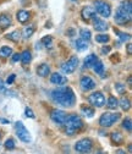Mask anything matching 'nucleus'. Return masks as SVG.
Returning a JSON list of instances; mask_svg holds the SVG:
<instances>
[{
	"label": "nucleus",
	"instance_id": "f257e3e1",
	"mask_svg": "<svg viewBox=\"0 0 132 154\" xmlns=\"http://www.w3.org/2000/svg\"><path fill=\"white\" fill-rule=\"evenodd\" d=\"M51 98L55 103H58L63 106L70 108L75 104L76 102V97H75V93L72 92V89L70 87L67 88H59L51 92Z\"/></svg>",
	"mask_w": 132,
	"mask_h": 154
},
{
	"label": "nucleus",
	"instance_id": "f03ea898",
	"mask_svg": "<svg viewBox=\"0 0 132 154\" xmlns=\"http://www.w3.org/2000/svg\"><path fill=\"white\" fill-rule=\"evenodd\" d=\"M132 18V5H131V0H124L120 4L119 9L116 10L115 14V22L118 25H126L131 22Z\"/></svg>",
	"mask_w": 132,
	"mask_h": 154
},
{
	"label": "nucleus",
	"instance_id": "7ed1b4c3",
	"mask_svg": "<svg viewBox=\"0 0 132 154\" xmlns=\"http://www.w3.org/2000/svg\"><path fill=\"white\" fill-rule=\"evenodd\" d=\"M64 124L66 125L65 131H66L67 134L76 133L77 131H80L83 127V121L81 120L80 116H77V115H75V114L66 115V120H65Z\"/></svg>",
	"mask_w": 132,
	"mask_h": 154
},
{
	"label": "nucleus",
	"instance_id": "20e7f679",
	"mask_svg": "<svg viewBox=\"0 0 132 154\" xmlns=\"http://www.w3.org/2000/svg\"><path fill=\"white\" fill-rule=\"evenodd\" d=\"M120 118H121L120 112H104L99 119V124L103 127H110V126L114 125Z\"/></svg>",
	"mask_w": 132,
	"mask_h": 154
},
{
	"label": "nucleus",
	"instance_id": "39448f33",
	"mask_svg": "<svg viewBox=\"0 0 132 154\" xmlns=\"http://www.w3.org/2000/svg\"><path fill=\"white\" fill-rule=\"evenodd\" d=\"M94 10L103 17H109L111 15V8L104 0H96L94 2Z\"/></svg>",
	"mask_w": 132,
	"mask_h": 154
},
{
	"label": "nucleus",
	"instance_id": "423d86ee",
	"mask_svg": "<svg viewBox=\"0 0 132 154\" xmlns=\"http://www.w3.org/2000/svg\"><path fill=\"white\" fill-rule=\"evenodd\" d=\"M15 126H16V134H17V137L20 138L22 142L29 143V142L32 141V137H31L28 130L25 127V125H23L21 121H17Z\"/></svg>",
	"mask_w": 132,
	"mask_h": 154
},
{
	"label": "nucleus",
	"instance_id": "0eeeda50",
	"mask_svg": "<svg viewBox=\"0 0 132 154\" xmlns=\"http://www.w3.org/2000/svg\"><path fill=\"white\" fill-rule=\"evenodd\" d=\"M77 65H78V59H77L76 56H71L66 63H64L61 65V70H63L64 73L70 75V73H72L75 70H76Z\"/></svg>",
	"mask_w": 132,
	"mask_h": 154
},
{
	"label": "nucleus",
	"instance_id": "6e6552de",
	"mask_svg": "<svg viewBox=\"0 0 132 154\" xmlns=\"http://www.w3.org/2000/svg\"><path fill=\"white\" fill-rule=\"evenodd\" d=\"M88 102L93 105V106H97V108H102L105 104V98L104 95L100 92H94L92 93L89 97H88Z\"/></svg>",
	"mask_w": 132,
	"mask_h": 154
},
{
	"label": "nucleus",
	"instance_id": "1a4fd4ad",
	"mask_svg": "<svg viewBox=\"0 0 132 154\" xmlns=\"http://www.w3.org/2000/svg\"><path fill=\"white\" fill-rule=\"evenodd\" d=\"M93 143L89 138H83L81 141H78L75 146V149H76L77 153H89L92 150Z\"/></svg>",
	"mask_w": 132,
	"mask_h": 154
},
{
	"label": "nucleus",
	"instance_id": "9d476101",
	"mask_svg": "<svg viewBox=\"0 0 132 154\" xmlns=\"http://www.w3.org/2000/svg\"><path fill=\"white\" fill-rule=\"evenodd\" d=\"M50 118H51V120H53L55 124L63 125V124L65 122V120H66V114H65V111H63V110H54V111L51 112V115H50Z\"/></svg>",
	"mask_w": 132,
	"mask_h": 154
},
{
	"label": "nucleus",
	"instance_id": "9b49d317",
	"mask_svg": "<svg viewBox=\"0 0 132 154\" xmlns=\"http://www.w3.org/2000/svg\"><path fill=\"white\" fill-rule=\"evenodd\" d=\"M80 85L83 91H91L96 87V82H94V80L89 76H83L80 81Z\"/></svg>",
	"mask_w": 132,
	"mask_h": 154
},
{
	"label": "nucleus",
	"instance_id": "f8f14e48",
	"mask_svg": "<svg viewBox=\"0 0 132 154\" xmlns=\"http://www.w3.org/2000/svg\"><path fill=\"white\" fill-rule=\"evenodd\" d=\"M50 82H51L53 85L63 86V85H65V83L67 82V79H66L65 76H63L61 73L55 72V73H53V75L50 76Z\"/></svg>",
	"mask_w": 132,
	"mask_h": 154
},
{
	"label": "nucleus",
	"instance_id": "ddd939ff",
	"mask_svg": "<svg viewBox=\"0 0 132 154\" xmlns=\"http://www.w3.org/2000/svg\"><path fill=\"white\" fill-rule=\"evenodd\" d=\"M81 16H82V18L84 21H91L92 18L96 16V10H94L93 8H91V6H86V8H83L82 9V11H81Z\"/></svg>",
	"mask_w": 132,
	"mask_h": 154
},
{
	"label": "nucleus",
	"instance_id": "4468645a",
	"mask_svg": "<svg viewBox=\"0 0 132 154\" xmlns=\"http://www.w3.org/2000/svg\"><path fill=\"white\" fill-rule=\"evenodd\" d=\"M93 22H94V28H96L97 31H99V32H104V31H106L108 28H109V26H108V23L105 22V21H103L102 18H99V17H96L94 16L93 18Z\"/></svg>",
	"mask_w": 132,
	"mask_h": 154
},
{
	"label": "nucleus",
	"instance_id": "2eb2a0df",
	"mask_svg": "<svg viewBox=\"0 0 132 154\" xmlns=\"http://www.w3.org/2000/svg\"><path fill=\"white\" fill-rule=\"evenodd\" d=\"M29 16H31L29 12L26 11V10H20V11L17 12V15H16L18 22H21V23H26L29 20Z\"/></svg>",
	"mask_w": 132,
	"mask_h": 154
},
{
	"label": "nucleus",
	"instance_id": "dca6fc26",
	"mask_svg": "<svg viewBox=\"0 0 132 154\" xmlns=\"http://www.w3.org/2000/svg\"><path fill=\"white\" fill-rule=\"evenodd\" d=\"M37 73L41 77H47L50 73V67L47 64H41L38 67H37Z\"/></svg>",
	"mask_w": 132,
	"mask_h": 154
},
{
	"label": "nucleus",
	"instance_id": "f3484780",
	"mask_svg": "<svg viewBox=\"0 0 132 154\" xmlns=\"http://www.w3.org/2000/svg\"><path fill=\"white\" fill-rule=\"evenodd\" d=\"M10 25H11V18H10L9 15L4 14V15L0 16V27H2L3 29L8 28Z\"/></svg>",
	"mask_w": 132,
	"mask_h": 154
},
{
	"label": "nucleus",
	"instance_id": "a211bd4d",
	"mask_svg": "<svg viewBox=\"0 0 132 154\" xmlns=\"http://www.w3.org/2000/svg\"><path fill=\"white\" fill-rule=\"evenodd\" d=\"M97 60H98V57H97L96 54H89L84 59V66L86 67H92L94 64L97 63Z\"/></svg>",
	"mask_w": 132,
	"mask_h": 154
},
{
	"label": "nucleus",
	"instance_id": "6ab92c4d",
	"mask_svg": "<svg viewBox=\"0 0 132 154\" xmlns=\"http://www.w3.org/2000/svg\"><path fill=\"white\" fill-rule=\"evenodd\" d=\"M75 47H76L77 50L83 51V50H86L88 48V42L87 41H83L82 38H80V39H77L76 42H75Z\"/></svg>",
	"mask_w": 132,
	"mask_h": 154
},
{
	"label": "nucleus",
	"instance_id": "aec40b11",
	"mask_svg": "<svg viewBox=\"0 0 132 154\" xmlns=\"http://www.w3.org/2000/svg\"><path fill=\"white\" fill-rule=\"evenodd\" d=\"M111 141L114 142V143H116V144H120V143H122L124 142V136L120 133V132H118V131H115V132H112L111 133Z\"/></svg>",
	"mask_w": 132,
	"mask_h": 154
},
{
	"label": "nucleus",
	"instance_id": "412c9836",
	"mask_svg": "<svg viewBox=\"0 0 132 154\" xmlns=\"http://www.w3.org/2000/svg\"><path fill=\"white\" fill-rule=\"evenodd\" d=\"M105 103H106L108 108H110V109H116V106L119 105V100L115 97H112V95H110L108 102H105Z\"/></svg>",
	"mask_w": 132,
	"mask_h": 154
},
{
	"label": "nucleus",
	"instance_id": "4be33fe9",
	"mask_svg": "<svg viewBox=\"0 0 132 154\" xmlns=\"http://www.w3.org/2000/svg\"><path fill=\"white\" fill-rule=\"evenodd\" d=\"M6 38H9V39L12 41V42H18L20 41V38H21V32L20 31H14L12 33L8 34Z\"/></svg>",
	"mask_w": 132,
	"mask_h": 154
},
{
	"label": "nucleus",
	"instance_id": "5701e85b",
	"mask_svg": "<svg viewBox=\"0 0 132 154\" xmlns=\"http://www.w3.org/2000/svg\"><path fill=\"white\" fill-rule=\"evenodd\" d=\"M31 59H32V55H31V51H29V50H25V51L21 54V60H22V63H23L25 65H26V64H29Z\"/></svg>",
	"mask_w": 132,
	"mask_h": 154
},
{
	"label": "nucleus",
	"instance_id": "b1692460",
	"mask_svg": "<svg viewBox=\"0 0 132 154\" xmlns=\"http://www.w3.org/2000/svg\"><path fill=\"white\" fill-rule=\"evenodd\" d=\"M119 104H120L121 109L125 110V111H127V110L131 108V102H130V99H127V98H122V99L119 102Z\"/></svg>",
	"mask_w": 132,
	"mask_h": 154
},
{
	"label": "nucleus",
	"instance_id": "393cba45",
	"mask_svg": "<svg viewBox=\"0 0 132 154\" xmlns=\"http://www.w3.org/2000/svg\"><path fill=\"white\" fill-rule=\"evenodd\" d=\"M93 67H94V71H96L98 75H103V72H104V65H103V63H100L99 60H97V63L93 65Z\"/></svg>",
	"mask_w": 132,
	"mask_h": 154
},
{
	"label": "nucleus",
	"instance_id": "a878e982",
	"mask_svg": "<svg viewBox=\"0 0 132 154\" xmlns=\"http://www.w3.org/2000/svg\"><path fill=\"white\" fill-rule=\"evenodd\" d=\"M12 54V49L10 47H3L0 49V56L2 57H9Z\"/></svg>",
	"mask_w": 132,
	"mask_h": 154
},
{
	"label": "nucleus",
	"instance_id": "bb28decb",
	"mask_svg": "<svg viewBox=\"0 0 132 154\" xmlns=\"http://www.w3.org/2000/svg\"><path fill=\"white\" fill-rule=\"evenodd\" d=\"M82 111L83 114L86 115L87 118H93V115H94V110L91 108V106H86V105H82Z\"/></svg>",
	"mask_w": 132,
	"mask_h": 154
},
{
	"label": "nucleus",
	"instance_id": "cd10ccee",
	"mask_svg": "<svg viewBox=\"0 0 132 154\" xmlns=\"http://www.w3.org/2000/svg\"><path fill=\"white\" fill-rule=\"evenodd\" d=\"M109 35L108 34H98L97 37H96V41L98 42V43H108L109 42Z\"/></svg>",
	"mask_w": 132,
	"mask_h": 154
},
{
	"label": "nucleus",
	"instance_id": "c85d7f7f",
	"mask_svg": "<svg viewBox=\"0 0 132 154\" xmlns=\"http://www.w3.org/2000/svg\"><path fill=\"white\" fill-rule=\"evenodd\" d=\"M81 38L83 41H87V42H89L91 41V37H92V34H91V32L88 31V29H81Z\"/></svg>",
	"mask_w": 132,
	"mask_h": 154
},
{
	"label": "nucleus",
	"instance_id": "c756f323",
	"mask_svg": "<svg viewBox=\"0 0 132 154\" xmlns=\"http://www.w3.org/2000/svg\"><path fill=\"white\" fill-rule=\"evenodd\" d=\"M122 127H124L126 131L131 132V130H132V122H131V119H125V120L122 121Z\"/></svg>",
	"mask_w": 132,
	"mask_h": 154
},
{
	"label": "nucleus",
	"instance_id": "7c9ffc66",
	"mask_svg": "<svg viewBox=\"0 0 132 154\" xmlns=\"http://www.w3.org/2000/svg\"><path fill=\"white\" fill-rule=\"evenodd\" d=\"M51 42H53L51 35H47V37H44L43 39H42V43H43L45 47H50V45H51Z\"/></svg>",
	"mask_w": 132,
	"mask_h": 154
},
{
	"label": "nucleus",
	"instance_id": "2f4dec72",
	"mask_svg": "<svg viewBox=\"0 0 132 154\" xmlns=\"http://www.w3.org/2000/svg\"><path fill=\"white\" fill-rule=\"evenodd\" d=\"M33 32H34V28H33V27H27V28H25V31H23V37H25V38H29V37L33 34Z\"/></svg>",
	"mask_w": 132,
	"mask_h": 154
},
{
	"label": "nucleus",
	"instance_id": "473e14b6",
	"mask_svg": "<svg viewBox=\"0 0 132 154\" xmlns=\"http://www.w3.org/2000/svg\"><path fill=\"white\" fill-rule=\"evenodd\" d=\"M115 31H116V29H115ZM116 33H118V35L120 37V41H121V42H124V41H126V39H130V38H131L130 34H126V33H124V32L116 31Z\"/></svg>",
	"mask_w": 132,
	"mask_h": 154
},
{
	"label": "nucleus",
	"instance_id": "72a5a7b5",
	"mask_svg": "<svg viewBox=\"0 0 132 154\" xmlns=\"http://www.w3.org/2000/svg\"><path fill=\"white\" fill-rule=\"evenodd\" d=\"M5 148L6 149H14L15 148V142L12 138H9L6 142H5Z\"/></svg>",
	"mask_w": 132,
	"mask_h": 154
},
{
	"label": "nucleus",
	"instance_id": "f704fd0d",
	"mask_svg": "<svg viewBox=\"0 0 132 154\" xmlns=\"http://www.w3.org/2000/svg\"><path fill=\"white\" fill-rule=\"evenodd\" d=\"M115 88H116V91L120 93V94H124L125 92H126V89H125V87L121 85V83H118V85H115Z\"/></svg>",
	"mask_w": 132,
	"mask_h": 154
},
{
	"label": "nucleus",
	"instance_id": "c9c22d12",
	"mask_svg": "<svg viewBox=\"0 0 132 154\" xmlns=\"http://www.w3.org/2000/svg\"><path fill=\"white\" fill-rule=\"evenodd\" d=\"M25 111H26L25 114H26V116H27V118H29V119H34V114H33V111H32L29 108H26Z\"/></svg>",
	"mask_w": 132,
	"mask_h": 154
},
{
	"label": "nucleus",
	"instance_id": "e433bc0d",
	"mask_svg": "<svg viewBox=\"0 0 132 154\" xmlns=\"http://www.w3.org/2000/svg\"><path fill=\"white\" fill-rule=\"evenodd\" d=\"M15 79H16V76H15V75H10L8 79H6V83H8V85H12L14 81H15Z\"/></svg>",
	"mask_w": 132,
	"mask_h": 154
},
{
	"label": "nucleus",
	"instance_id": "4c0bfd02",
	"mask_svg": "<svg viewBox=\"0 0 132 154\" xmlns=\"http://www.w3.org/2000/svg\"><path fill=\"white\" fill-rule=\"evenodd\" d=\"M110 50H111V47H109V45H106V47H103V48H102V53H103V54H109V53H110Z\"/></svg>",
	"mask_w": 132,
	"mask_h": 154
},
{
	"label": "nucleus",
	"instance_id": "58836bf2",
	"mask_svg": "<svg viewBox=\"0 0 132 154\" xmlns=\"http://www.w3.org/2000/svg\"><path fill=\"white\" fill-rule=\"evenodd\" d=\"M20 59H21V55H20V54H14V56H12V63H17Z\"/></svg>",
	"mask_w": 132,
	"mask_h": 154
},
{
	"label": "nucleus",
	"instance_id": "ea45409f",
	"mask_svg": "<svg viewBox=\"0 0 132 154\" xmlns=\"http://www.w3.org/2000/svg\"><path fill=\"white\" fill-rule=\"evenodd\" d=\"M127 53H128V54H132V44H131V43L127 44Z\"/></svg>",
	"mask_w": 132,
	"mask_h": 154
},
{
	"label": "nucleus",
	"instance_id": "a19ab883",
	"mask_svg": "<svg viewBox=\"0 0 132 154\" xmlns=\"http://www.w3.org/2000/svg\"><path fill=\"white\" fill-rule=\"evenodd\" d=\"M0 92H5V87L2 85V82H0Z\"/></svg>",
	"mask_w": 132,
	"mask_h": 154
},
{
	"label": "nucleus",
	"instance_id": "79ce46f5",
	"mask_svg": "<svg viewBox=\"0 0 132 154\" xmlns=\"http://www.w3.org/2000/svg\"><path fill=\"white\" fill-rule=\"evenodd\" d=\"M0 121H2L3 124H9V121H8V120H5V119H0Z\"/></svg>",
	"mask_w": 132,
	"mask_h": 154
},
{
	"label": "nucleus",
	"instance_id": "37998d69",
	"mask_svg": "<svg viewBox=\"0 0 132 154\" xmlns=\"http://www.w3.org/2000/svg\"><path fill=\"white\" fill-rule=\"evenodd\" d=\"M0 137H2V134H0Z\"/></svg>",
	"mask_w": 132,
	"mask_h": 154
}]
</instances>
